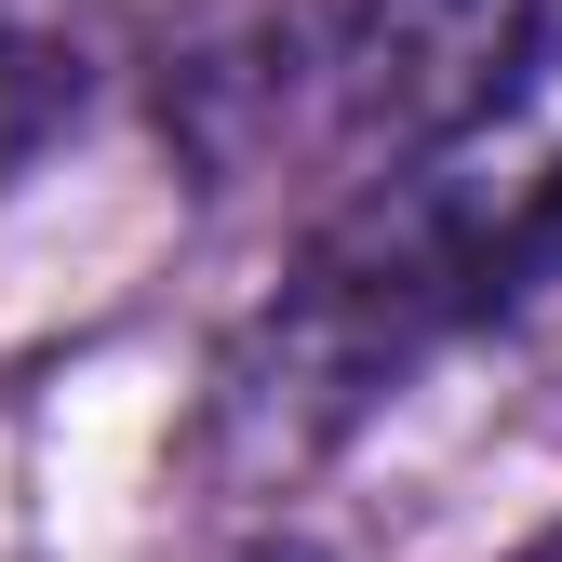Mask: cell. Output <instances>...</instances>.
<instances>
[{"instance_id":"3957f363","label":"cell","mask_w":562,"mask_h":562,"mask_svg":"<svg viewBox=\"0 0 562 562\" xmlns=\"http://www.w3.org/2000/svg\"><path fill=\"white\" fill-rule=\"evenodd\" d=\"M469 335H482V348H509L522 375H549V389H562V161H549L522 201H496Z\"/></svg>"},{"instance_id":"7a4b0ae2","label":"cell","mask_w":562,"mask_h":562,"mask_svg":"<svg viewBox=\"0 0 562 562\" xmlns=\"http://www.w3.org/2000/svg\"><path fill=\"white\" fill-rule=\"evenodd\" d=\"M562 81V0H362L335 41V108L389 161H456Z\"/></svg>"},{"instance_id":"5b68a950","label":"cell","mask_w":562,"mask_h":562,"mask_svg":"<svg viewBox=\"0 0 562 562\" xmlns=\"http://www.w3.org/2000/svg\"><path fill=\"white\" fill-rule=\"evenodd\" d=\"M255 562H322V549H308V536H268V549H255Z\"/></svg>"},{"instance_id":"277c9868","label":"cell","mask_w":562,"mask_h":562,"mask_svg":"<svg viewBox=\"0 0 562 562\" xmlns=\"http://www.w3.org/2000/svg\"><path fill=\"white\" fill-rule=\"evenodd\" d=\"M81 108H94V67L81 54L41 41V27H0V188H14L41 148H67Z\"/></svg>"},{"instance_id":"6da1fadb","label":"cell","mask_w":562,"mask_h":562,"mask_svg":"<svg viewBox=\"0 0 562 562\" xmlns=\"http://www.w3.org/2000/svg\"><path fill=\"white\" fill-rule=\"evenodd\" d=\"M482 241H496V201H482L456 161H402L389 188H362L308 241V268L255 308V335L228 348L215 442L241 469H308L322 442H348L429 348L469 335Z\"/></svg>"},{"instance_id":"8992f818","label":"cell","mask_w":562,"mask_h":562,"mask_svg":"<svg viewBox=\"0 0 562 562\" xmlns=\"http://www.w3.org/2000/svg\"><path fill=\"white\" fill-rule=\"evenodd\" d=\"M509 562H562V522H549V536H522V549H509Z\"/></svg>"}]
</instances>
